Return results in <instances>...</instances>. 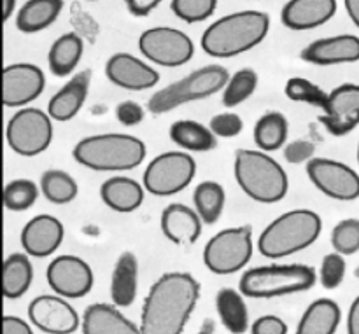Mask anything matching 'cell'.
<instances>
[{
    "mask_svg": "<svg viewBox=\"0 0 359 334\" xmlns=\"http://www.w3.org/2000/svg\"><path fill=\"white\" fill-rule=\"evenodd\" d=\"M39 186L30 179H14L4 186L2 202L11 212H25L35 205L39 198Z\"/></svg>",
    "mask_w": 359,
    "mask_h": 334,
    "instance_id": "e575fe53",
    "label": "cell"
},
{
    "mask_svg": "<svg viewBox=\"0 0 359 334\" xmlns=\"http://www.w3.org/2000/svg\"><path fill=\"white\" fill-rule=\"evenodd\" d=\"M318 273L312 266L300 265H266L248 270L238 282V291L252 300L297 294L314 287Z\"/></svg>",
    "mask_w": 359,
    "mask_h": 334,
    "instance_id": "8992f818",
    "label": "cell"
},
{
    "mask_svg": "<svg viewBox=\"0 0 359 334\" xmlns=\"http://www.w3.org/2000/svg\"><path fill=\"white\" fill-rule=\"evenodd\" d=\"M126 7L133 16H147L151 11L156 9L163 0H125Z\"/></svg>",
    "mask_w": 359,
    "mask_h": 334,
    "instance_id": "bcb514c9",
    "label": "cell"
},
{
    "mask_svg": "<svg viewBox=\"0 0 359 334\" xmlns=\"http://www.w3.org/2000/svg\"><path fill=\"white\" fill-rule=\"evenodd\" d=\"M290 123L286 116L277 111L263 114L255 125V144L263 153H273L286 146Z\"/></svg>",
    "mask_w": 359,
    "mask_h": 334,
    "instance_id": "1f68e13d",
    "label": "cell"
},
{
    "mask_svg": "<svg viewBox=\"0 0 359 334\" xmlns=\"http://www.w3.org/2000/svg\"><path fill=\"white\" fill-rule=\"evenodd\" d=\"M230 74L223 65H205L182 77L181 81L161 88L147 100V111L153 114H165L188 102L203 100L224 90Z\"/></svg>",
    "mask_w": 359,
    "mask_h": 334,
    "instance_id": "52a82bcc",
    "label": "cell"
},
{
    "mask_svg": "<svg viewBox=\"0 0 359 334\" xmlns=\"http://www.w3.org/2000/svg\"><path fill=\"white\" fill-rule=\"evenodd\" d=\"M6 140L11 151L25 158L42 154L53 140V119L37 107H21L6 126Z\"/></svg>",
    "mask_w": 359,
    "mask_h": 334,
    "instance_id": "30bf717a",
    "label": "cell"
},
{
    "mask_svg": "<svg viewBox=\"0 0 359 334\" xmlns=\"http://www.w3.org/2000/svg\"><path fill=\"white\" fill-rule=\"evenodd\" d=\"M344 6L353 23L359 28V0H344Z\"/></svg>",
    "mask_w": 359,
    "mask_h": 334,
    "instance_id": "c3c4849f",
    "label": "cell"
},
{
    "mask_svg": "<svg viewBox=\"0 0 359 334\" xmlns=\"http://www.w3.org/2000/svg\"><path fill=\"white\" fill-rule=\"evenodd\" d=\"M65 237L62 221L49 214H41L28 221L20 235L21 247L30 258H48L58 251Z\"/></svg>",
    "mask_w": 359,
    "mask_h": 334,
    "instance_id": "ac0fdd59",
    "label": "cell"
},
{
    "mask_svg": "<svg viewBox=\"0 0 359 334\" xmlns=\"http://www.w3.org/2000/svg\"><path fill=\"white\" fill-rule=\"evenodd\" d=\"M74 160L95 172H126L146 158V144L126 133H100L84 137L74 146Z\"/></svg>",
    "mask_w": 359,
    "mask_h": 334,
    "instance_id": "3957f363",
    "label": "cell"
},
{
    "mask_svg": "<svg viewBox=\"0 0 359 334\" xmlns=\"http://www.w3.org/2000/svg\"><path fill=\"white\" fill-rule=\"evenodd\" d=\"M358 165H359V142H358Z\"/></svg>",
    "mask_w": 359,
    "mask_h": 334,
    "instance_id": "f5cc1de1",
    "label": "cell"
},
{
    "mask_svg": "<svg viewBox=\"0 0 359 334\" xmlns=\"http://www.w3.org/2000/svg\"><path fill=\"white\" fill-rule=\"evenodd\" d=\"M319 123L335 137L353 132L359 125V84L346 83L330 91Z\"/></svg>",
    "mask_w": 359,
    "mask_h": 334,
    "instance_id": "2e32d148",
    "label": "cell"
},
{
    "mask_svg": "<svg viewBox=\"0 0 359 334\" xmlns=\"http://www.w3.org/2000/svg\"><path fill=\"white\" fill-rule=\"evenodd\" d=\"M284 93L290 100L302 102V104L316 105V107H325L326 100H328V93L323 91L318 84L312 81L305 79V77H291L287 79Z\"/></svg>",
    "mask_w": 359,
    "mask_h": 334,
    "instance_id": "8d00e7d4",
    "label": "cell"
},
{
    "mask_svg": "<svg viewBox=\"0 0 359 334\" xmlns=\"http://www.w3.org/2000/svg\"><path fill=\"white\" fill-rule=\"evenodd\" d=\"M332 247L342 256L359 252V219H344L332 230Z\"/></svg>",
    "mask_w": 359,
    "mask_h": 334,
    "instance_id": "74e56055",
    "label": "cell"
},
{
    "mask_svg": "<svg viewBox=\"0 0 359 334\" xmlns=\"http://www.w3.org/2000/svg\"><path fill=\"white\" fill-rule=\"evenodd\" d=\"M342 321V310L330 298L316 300L307 307L294 334H335Z\"/></svg>",
    "mask_w": 359,
    "mask_h": 334,
    "instance_id": "484cf974",
    "label": "cell"
},
{
    "mask_svg": "<svg viewBox=\"0 0 359 334\" xmlns=\"http://www.w3.org/2000/svg\"><path fill=\"white\" fill-rule=\"evenodd\" d=\"M46 86L44 72L34 63H13L4 67L2 104L4 107L21 109L41 97Z\"/></svg>",
    "mask_w": 359,
    "mask_h": 334,
    "instance_id": "9a60e30c",
    "label": "cell"
},
{
    "mask_svg": "<svg viewBox=\"0 0 359 334\" xmlns=\"http://www.w3.org/2000/svg\"><path fill=\"white\" fill-rule=\"evenodd\" d=\"M233 175L242 191L258 203L272 205L280 202L290 189L286 170L279 161L259 149H238L235 153Z\"/></svg>",
    "mask_w": 359,
    "mask_h": 334,
    "instance_id": "277c9868",
    "label": "cell"
},
{
    "mask_svg": "<svg viewBox=\"0 0 359 334\" xmlns=\"http://www.w3.org/2000/svg\"><path fill=\"white\" fill-rule=\"evenodd\" d=\"M46 280L58 296L65 300H79L93 289V270L84 259L63 254L49 263Z\"/></svg>",
    "mask_w": 359,
    "mask_h": 334,
    "instance_id": "4fadbf2b",
    "label": "cell"
},
{
    "mask_svg": "<svg viewBox=\"0 0 359 334\" xmlns=\"http://www.w3.org/2000/svg\"><path fill=\"white\" fill-rule=\"evenodd\" d=\"M83 334H142L139 326L119 312L116 305L93 303L81 319Z\"/></svg>",
    "mask_w": 359,
    "mask_h": 334,
    "instance_id": "603a6c76",
    "label": "cell"
},
{
    "mask_svg": "<svg viewBox=\"0 0 359 334\" xmlns=\"http://www.w3.org/2000/svg\"><path fill=\"white\" fill-rule=\"evenodd\" d=\"M14 7H16V0H2V20L7 21L11 18V14L14 13Z\"/></svg>",
    "mask_w": 359,
    "mask_h": 334,
    "instance_id": "681fc988",
    "label": "cell"
},
{
    "mask_svg": "<svg viewBox=\"0 0 359 334\" xmlns=\"http://www.w3.org/2000/svg\"><path fill=\"white\" fill-rule=\"evenodd\" d=\"M307 175L325 196L339 202L359 198V174L349 165L330 158H312L307 163Z\"/></svg>",
    "mask_w": 359,
    "mask_h": 334,
    "instance_id": "7c38bea8",
    "label": "cell"
},
{
    "mask_svg": "<svg viewBox=\"0 0 359 334\" xmlns=\"http://www.w3.org/2000/svg\"><path fill=\"white\" fill-rule=\"evenodd\" d=\"M347 265H346V256L339 254V252H332L323 258L321 270H319V280L325 289L333 291L344 282L346 279Z\"/></svg>",
    "mask_w": 359,
    "mask_h": 334,
    "instance_id": "ab89813d",
    "label": "cell"
},
{
    "mask_svg": "<svg viewBox=\"0 0 359 334\" xmlns=\"http://www.w3.org/2000/svg\"><path fill=\"white\" fill-rule=\"evenodd\" d=\"M88 2H97V0H88Z\"/></svg>",
    "mask_w": 359,
    "mask_h": 334,
    "instance_id": "db71d44e",
    "label": "cell"
},
{
    "mask_svg": "<svg viewBox=\"0 0 359 334\" xmlns=\"http://www.w3.org/2000/svg\"><path fill=\"white\" fill-rule=\"evenodd\" d=\"M34 280V266L30 256L25 252H13L2 265V294L7 300H18L30 289Z\"/></svg>",
    "mask_w": 359,
    "mask_h": 334,
    "instance_id": "4316f807",
    "label": "cell"
},
{
    "mask_svg": "<svg viewBox=\"0 0 359 334\" xmlns=\"http://www.w3.org/2000/svg\"><path fill=\"white\" fill-rule=\"evenodd\" d=\"M226 203V195L219 182L203 181L193 191V205L203 224H216Z\"/></svg>",
    "mask_w": 359,
    "mask_h": 334,
    "instance_id": "d6a6232c",
    "label": "cell"
},
{
    "mask_svg": "<svg viewBox=\"0 0 359 334\" xmlns=\"http://www.w3.org/2000/svg\"><path fill=\"white\" fill-rule=\"evenodd\" d=\"M251 334H287V324L277 315H263L251 324Z\"/></svg>",
    "mask_w": 359,
    "mask_h": 334,
    "instance_id": "ee69618b",
    "label": "cell"
},
{
    "mask_svg": "<svg viewBox=\"0 0 359 334\" xmlns=\"http://www.w3.org/2000/svg\"><path fill=\"white\" fill-rule=\"evenodd\" d=\"M270 16L263 11H238L214 21L202 34V49L214 58H233L265 41Z\"/></svg>",
    "mask_w": 359,
    "mask_h": 334,
    "instance_id": "7a4b0ae2",
    "label": "cell"
},
{
    "mask_svg": "<svg viewBox=\"0 0 359 334\" xmlns=\"http://www.w3.org/2000/svg\"><path fill=\"white\" fill-rule=\"evenodd\" d=\"M116 118L123 126H137L144 119V109L133 100H125L116 107Z\"/></svg>",
    "mask_w": 359,
    "mask_h": 334,
    "instance_id": "7bdbcfd3",
    "label": "cell"
},
{
    "mask_svg": "<svg viewBox=\"0 0 359 334\" xmlns=\"http://www.w3.org/2000/svg\"><path fill=\"white\" fill-rule=\"evenodd\" d=\"M314 153H316L314 144L304 139L293 140V142H290L286 147H284V158H286L287 163L291 165L309 163V161L314 158Z\"/></svg>",
    "mask_w": 359,
    "mask_h": 334,
    "instance_id": "b9f144b4",
    "label": "cell"
},
{
    "mask_svg": "<svg viewBox=\"0 0 359 334\" xmlns=\"http://www.w3.org/2000/svg\"><path fill=\"white\" fill-rule=\"evenodd\" d=\"M323 231V221L314 210L297 209L273 219L258 238L263 258L280 259L311 247Z\"/></svg>",
    "mask_w": 359,
    "mask_h": 334,
    "instance_id": "5b68a950",
    "label": "cell"
},
{
    "mask_svg": "<svg viewBox=\"0 0 359 334\" xmlns=\"http://www.w3.org/2000/svg\"><path fill=\"white\" fill-rule=\"evenodd\" d=\"M168 133L175 146L189 153H209L217 146V137L210 132L209 126L191 119L172 123Z\"/></svg>",
    "mask_w": 359,
    "mask_h": 334,
    "instance_id": "f546056e",
    "label": "cell"
},
{
    "mask_svg": "<svg viewBox=\"0 0 359 334\" xmlns=\"http://www.w3.org/2000/svg\"><path fill=\"white\" fill-rule=\"evenodd\" d=\"M91 84V70L84 69L74 74L69 83L63 84L51 97L48 104V114L53 121L65 123L76 118L77 112L83 109L86 102L88 91Z\"/></svg>",
    "mask_w": 359,
    "mask_h": 334,
    "instance_id": "44dd1931",
    "label": "cell"
},
{
    "mask_svg": "<svg viewBox=\"0 0 359 334\" xmlns=\"http://www.w3.org/2000/svg\"><path fill=\"white\" fill-rule=\"evenodd\" d=\"M354 275H356V277H358V279H359V265L356 266V272H354Z\"/></svg>",
    "mask_w": 359,
    "mask_h": 334,
    "instance_id": "816d5d0a",
    "label": "cell"
},
{
    "mask_svg": "<svg viewBox=\"0 0 359 334\" xmlns=\"http://www.w3.org/2000/svg\"><path fill=\"white\" fill-rule=\"evenodd\" d=\"M161 233L175 245H191L202 235V219L195 209L182 203H170L165 207L160 217Z\"/></svg>",
    "mask_w": 359,
    "mask_h": 334,
    "instance_id": "ffe728a7",
    "label": "cell"
},
{
    "mask_svg": "<svg viewBox=\"0 0 359 334\" xmlns=\"http://www.w3.org/2000/svg\"><path fill=\"white\" fill-rule=\"evenodd\" d=\"M200 300V282L186 272L161 275L144 298L142 334H182Z\"/></svg>",
    "mask_w": 359,
    "mask_h": 334,
    "instance_id": "6da1fadb",
    "label": "cell"
},
{
    "mask_svg": "<svg viewBox=\"0 0 359 334\" xmlns=\"http://www.w3.org/2000/svg\"><path fill=\"white\" fill-rule=\"evenodd\" d=\"M347 334H359V296L353 301L347 314Z\"/></svg>",
    "mask_w": 359,
    "mask_h": 334,
    "instance_id": "7dc6e473",
    "label": "cell"
},
{
    "mask_svg": "<svg viewBox=\"0 0 359 334\" xmlns=\"http://www.w3.org/2000/svg\"><path fill=\"white\" fill-rule=\"evenodd\" d=\"M84 53V42L74 32L63 34L51 44L48 53V65L53 76L67 77L79 65Z\"/></svg>",
    "mask_w": 359,
    "mask_h": 334,
    "instance_id": "f1b7e54d",
    "label": "cell"
},
{
    "mask_svg": "<svg viewBox=\"0 0 359 334\" xmlns=\"http://www.w3.org/2000/svg\"><path fill=\"white\" fill-rule=\"evenodd\" d=\"M39 189H41L42 196L55 205H67L79 193L77 182L74 181L72 175L58 170V168H49L41 175Z\"/></svg>",
    "mask_w": 359,
    "mask_h": 334,
    "instance_id": "836d02e7",
    "label": "cell"
},
{
    "mask_svg": "<svg viewBox=\"0 0 359 334\" xmlns=\"http://www.w3.org/2000/svg\"><path fill=\"white\" fill-rule=\"evenodd\" d=\"M28 321L46 334H74L81 328L76 308L58 294H41L28 305Z\"/></svg>",
    "mask_w": 359,
    "mask_h": 334,
    "instance_id": "5bb4252c",
    "label": "cell"
},
{
    "mask_svg": "<svg viewBox=\"0 0 359 334\" xmlns=\"http://www.w3.org/2000/svg\"><path fill=\"white\" fill-rule=\"evenodd\" d=\"M256 88H258V74L252 69H241L228 79L221 102L228 109L237 107L255 93Z\"/></svg>",
    "mask_w": 359,
    "mask_h": 334,
    "instance_id": "d590c367",
    "label": "cell"
},
{
    "mask_svg": "<svg viewBox=\"0 0 359 334\" xmlns=\"http://www.w3.org/2000/svg\"><path fill=\"white\" fill-rule=\"evenodd\" d=\"M214 331H216V322L212 319H205L202 322V328H200L198 334H214Z\"/></svg>",
    "mask_w": 359,
    "mask_h": 334,
    "instance_id": "f907efd6",
    "label": "cell"
},
{
    "mask_svg": "<svg viewBox=\"0 0 359 334\" xmlns=\"http://www.w3.org/2000/svg\"><path fill=\"white\" fill-rule=\"evenodd\" d=\"M216 310L224 328L231 334H244L249 329V312L244 294L231 287H224L216 294Z\"/></svg>",
    "mask_w": 359,
    "mask_h": 334,
    "instance_id": "4dcf8cb0",
    "label": "cell"
},
{
    "mask_svg": "<svg viewBox=\"0 0 359 334\" xmlns=\"http://www.w3.org/2000/svg\"><path fill=\"white\" fill-rule=\"evenodd\" d=\"M252 258V228H228L214 235L203 247V265L216 275H233Z\"/></svg>",
    "mask_w": 359,
    "mask_h": 334,
    "instance_id": "ba28073f",
    "label": "cell"
},
{
    "mask_svg": "<svg viewBox=\"0 0 359 334\" xmlns=\"http://www.w3.org/2000/svg\"><path fill=\"white\" fill-rule=\"evenodd\" d=\"M302 60L312 65H340L359 62V37L351 34L318 39L302 49Z\"/></svg>",
    "mask_w": 359,
    "mask_h": 334,
    "instance_id": "d6986e66",
    "label": "cell"
},
{
    "mask_svg": "<svg viewBox=\"0 0 359 334\" xmlns=\"http://www.w3.org/2000/svg\"><path fill=\"white\" fill-rule=\"evenodd\" d=\"M139 51L160 67H182L195 55V44L177 28L154 27L142 32Z\"/></svg>",
    "mask_w": 359,
    "mask_h": 334,
    "instance_id": "8fae6325",
    "label": "cell"
},
{
    "mask_svg": "<svg viewBox=\"0 0 359 334\" xmlns=\"http://www.w3.org/2000/svg\"><path fill=\"white\" fill-rule=\"evenodd\" d=\"M100 198L111 210L130 214L139 209L144 202V188L130 177H111L102 184Z\"/></svg>",
    "mask_w": 359,
    "mask_h": 334,
    "instance_id": "d4e9b609",
    "label": "cell"
},
{
    "mask_svg": "<svg viewBox=\"0 0 359 334\" xmlns=\"http://www.w3.org/2000/svg\"><path fill=\"white\" fill-rule=\"evenodd\" d=\"M209 128L219 139H233L244 130V121L235 112H221L210 119Z\"/></svg>",
    "mask_w": 359,
    "mask_h": 334,
    "instance_id": "60d3db41",
    "label": "cell"
},
{
    "mask_svg": "<svg viewBox=\"0 0 359 334\" xmlns=\"http://www.w3.org/2000/svg\"><path fill=\"white\" fill-rule=\"evenodd\" d=\"M337 13V0H290L283 7L280 21L290 30H314L328 23Z\"/></svg>",
    "mask_w": 359,
    "mask_h": 334,
    "instance_id": "7402d4cb",
    "label": "cell"
},
{
    "mask_svg": "<svg viewBox=\"0 0 359 334\" xmlns=\"http://www.w3.org/2000/svg\"><path fill=\"white\" fill-rule=\"evenodd\" d=\"M196 175V163L182 151L158 154L144 170L142 184L153 196H174L184 191Z\"/></svg>",
    "mask_w": 359,
    "mask_h": 334,
    "instance_id": "9c48e42d",
    "label": "cell"
},
{
    "mask_svg": "<svg viewBox=\"0 0 359 334\" xmlns=\"http://www.w3.org/2000/svg\"><path fill=\"white\" fill-rule=\"evenodd\" d=\"M105 76L118 88L128 91H144L156 86L160 74L130 53H116L105 62Z\"/></svg>",
    "mask_w": 359,
    "mask_h": 334,
    "instance_id": "e0dca14e",
    "label": "cell"
},
{
    "mask_svg": "<svg viewBox=\"0 0 359 334\" xmlns=\"http://www.w3.org/2000/svg\"><path fill=\"white\" fill-rule=\"evenodd\" d=\"M63 0H27L16 14V28L23 34H37L58 20Z\"/></svg>",
    "mask_w": 359,
    "mask_h": 334,
    "instance_id": "83f0119b",
    "label": "cell"
},
{
    "mask_svg": "<svg viewBox=\"0 0 359 334\" xmlns=\"http://www.w3.org/2000/svg\"><path fill=\"white\" fill-rule=\"evenodd\" d=\"M139 289V261L135 254L125 251L119 254L111 277V300L118 308L132 307Z\"/></svg>",
    "mask_w": 359,
    "mask_h": 334,
    "instance_id": "cb8c5ba5",
    "label": "cell"
},
{
    "mask_svg": "<svg viewBox=\"0 0 359 334\" xmlns=\"http://www.w3.org/2000/svg\"><path fill=\"white\" fill-rule=\"evenodd\" d=\"M217 0H172L170 9L184 23H200L212 16Z\"/></svg>",
    "mask_w": 359,
    "mask_h": 334,
    "instance_id": "f35d334b",
    "label": "cell"
},
{
    "mask_svg": "<svg viewBox=\"0 0 359 334\" xmlns=\"http://www.w3.org/2000/svg\"><path fill=\"white\" fill-rule=\"evenodd\" d=\"M2 334H34L30 324L23 319L14 317V315H6L2 319Z\"/></svg>",
    "mask_w": 359,
    "mask_h": 334,
    "instance_id": "f6af8a7d",
    "label": "cell"
}]
</instances>
